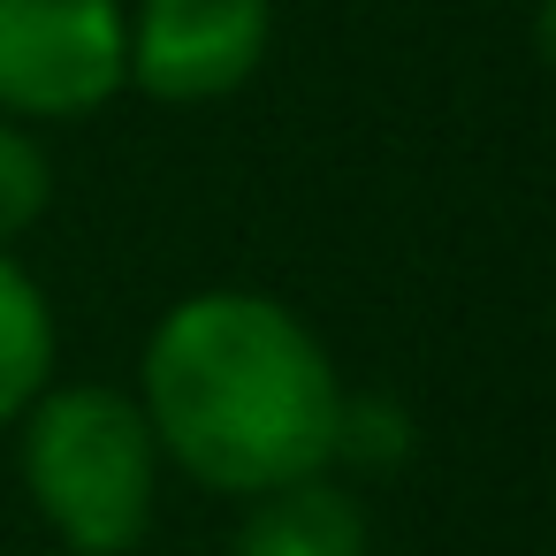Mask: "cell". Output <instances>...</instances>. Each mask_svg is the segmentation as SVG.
<instances>
[{"label": "cell", "instance_id": "6da1fadb", "mask_svg": "<svg viewBox=\"0 0 556 556\" xmlns=\"http://www.w3.org/2000/svg\"><path fill=\"white\" fill-rule=\"evenodd\" d=\"M336 358L260 290L176 298L138 366V412L176 472L214 495H267L336 465Z\"/></svg>", "mask_w": 556, "mask_h": 556}, {"label": "cell", "instance_id": "3957f363", "mask_svg": "<svg viewBox=\"0 0 556 556\" xmlns=\"http://www.w3.org/2000/svg\"><path fill=\"white\" fill-rule=\"evenodd\" d=\"M130 85L123 0H0V115L77 123Z\"/></svg>", "mask_w": 556, "mask_h": 556}, {"label": "cell", "instance_id": "ba28073f", "mask_svg": "<svg viewBox=\"0 0 556 556\" xmlns=\"http://www.w3.org/2000/svg\"><path fill=\"white\" fill-rule=\"evenodd\" d=\"M336 457L366 465V472H396L412 457V419L396 396H343L336 404Z\"/></svg>", "mask_w": 556, "mask_h": 556}, {"label": "cell", "instance_id": "9c48e42d", "mask_svg": "<svg viewBox=\"0 0 556 556\" xmlns=\"http://www.w3.org/2000/svg\"><path fill=\"white\" fill-rule=\"evenodd\" d=\"M533 47H541V62H556V0H541V16H533Z\"/></svg>", "mask_w": 556, "mask_h": 556}, {"label": "cell", "instance_id": "8992f818", "mask_svg": "<svg viewBox=\"0 0 556 556\" xmlns=\"http://www.w3.org/2000/svg\"><path fill=\"white\" fill-rule=\"evenodd\" d=\"M54 305H47V290L0 252V427H16L31 404H39V389L54 381Z\"/></svg>", "mask_w": 556, "mask_h": 556}, {"label": "cell", "instance_id": "277c9868", "mask_svg": "<svg viewBox=\"0 0 556 556\" xmlns=\"http://www.w3.org/2000/svg\"><path fill=\"white\" fill-rule=\"evenodd\" d=\"M275 39V0H138L130 85L168 108H206L252 85Z\"/></svg>", "mask_w": 556, "mask_h": 556}, {"label": "cell", "instance_id": "52a82bcc", "mask_svg": "<svg viewBox=\"0 0 556 556\" xmlns=\"http://www.w3.org/2000/svg\"><path fill=\"white\" fill-rule=\"evenodd\" d=\"M54 206V161L47 146L0 115V252H9L24 229H39V214Z\"/></svg>", "mask_w": 556, "mask_h": 556}, {"label": "cell", "instance_id": "7a4b0ae2", "mask_svg": "<svg viewBox=\"0 0 556 556\" xmlns=\"http://www.w3.org/2000/svg\"><path fill=\"white\" fill-rule=\"evenodd\" d=\"M24 488L70 556H130L153 526L161 442L130 389L47 381L24 412Z\"/></svg>", "mask_w": 556, "mask_h": 556}, {"label": "cell", "instance_id": "5b68a950", "mask_svg": "<svg viewBox=\"0 0 556 556\" xmlns=\"http://www.w3.org/2000/svg\"><path fill=\"white\" fill-rule=\"evenodd\" d=\"M229 556H374V526L351 488H336L328 472H305L290 488L252 495Z\"/></svg>", "mask_w": 556, "mask_h": 556}]
</instances>
